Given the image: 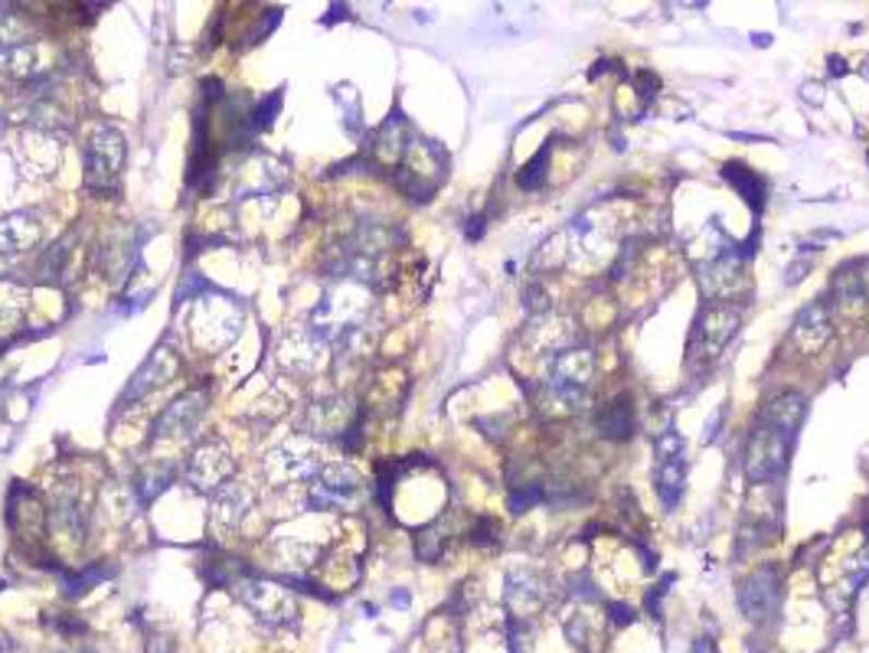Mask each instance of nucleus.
I'll return each mask as SVG.
<instances>
[{"label":"nucleus","mask_w":869,"mask_h":653,"mask_svg":"<svg viewBox=\"0 0 869 653\" xmlns=\"http://www.w3.org/2000/svg\"><path fill=\"white\" fill-rule=\"evenodd\" d=\"M795 444V431H785L772 422H765L759 415L749 444H746V474L755 484H772L785 474L788 467V454Z\"/></svg>","instance_id":"39448f33"},{"label":"nucleus","mask_w":869,"mask_h":653,"mask_svg":"<svg viewBox=\"0 0 869 653\" xmlns=\"http://www.w3.org/2000/svg\"><path fill=\"white\" fill-rule=\"evenodd\" d=\"M782 589H785L782 585V572L775 566H762V569H755L742 582V589H739V608L746 612L749 621L762 625V621L775 618V612L782 605V595H785Z\"/></svg>","instance_id":"9d476101"},{"label":"nucleus","mask_w":869,"mask_h":653,"mask_svg":"<svg viewBox=\"0 0 869 653\" xmlns=\"http://www.w3.org/2000/svg\"><path fill=\"white\" fill-rule=\"evenodd\" d=\"M546 167H549V144H546V147H543V151H539L523 170H520V187H523V190H536V187L546 180Z\"/></svg>","instance_id":"5701e85b"},{"label":"nucleus","mask_w":869,"mask_h":653,"mask_svg":"<svg viewBox=\"0 0 869 653\" xmlns=\"http://www.w3.org/2000/svg\"><path fill=\"white\" fill-rule=\"evenodd\" d=\"M726 180L742 193V200L752 206V213H762V206H765V183H762V177L759 174H752L746 164H726Z\"/></svg>","instance_id":"4be33fe9"},{"label":"nucleus","mask_w":869,"mask_h":653,"mask_svg":"<svg viewBox=\"0 0 869 653\" xmlns=\"http://www.w3.org/2000/svg\"><path fill=\"white\" fill-rule=\"evenodd\" d=\"M3 641H7V638L0 634V653H7V651H10V648H13V644H3Z\"/></svg>","instance_id":"cd10ccee"},{"label":"nucleus","mask_w":869,"mask_h":653,"mask_svg":"<svg viewBox=\"0 0 869 653\" xmlns=\"http://www.w3.org/2000/svg\"><path fill=\"white\" fill-rule=\"evenodd\" d=\"M147 653H170V641H167V638H151Z\"/></svg>","instance_id":"a878e982"},{"label":"nucleus","mask_w":869,"mask_h":653,"mask_svg":"<svg viewBox=\"0 0 869 653\" xmlns=\"http://www.w3.org/2000/svg\"><path fill=\"white\" fill-rule=\"evenodd\" d=\"M811 265H814L811 259H801V262H795V265L788 269V278H785V282H788V285H798V282H805V275L811 272Z\"/></svg>","instance_id":"393cba45"},{"label":"nucleus","mask_w":869,"mask_h":653,"mask_svg":"<svg viewBox=\"0 0 869 653\" xmlns=\"http://www.w3.org/2000/svg\"><path fill=\"white\" fill-rule=\"evenodd\" d=\"M657 497L667 510L680 507L683 487H687V448L683 438L667 428L657 441Z\"/></svg>","instance_id":"1a4fd4ad"},{"label":"nucleus","mask_w":869,"mask_h":653,"mask_svg":"<svg viewBox=\"0 0 869 653\" xmlns=\"http://www.w3.org/2000/svg\"><path fill=\"white\" fill-rule=\"evenodd\" d=\"M233 471H236L233 448L223 438H210L190 454V461L183 467V480L200 494H216L219 487L229 484Z\"/></svg>","instance_id":"0eeeda50"},{"label":"nucleus","mask_w":869,"mask_h":653,"mask_svg":"<svg viewBox=\"0 0 869 653\" xmlns=\"http://www.w3.org/2000/svg\"><path fill=\"white\" fill-rule=\"evenodd\" d=\"M598 431L611 441H624L631 438L634 431V405H631V395H618L615 402H608L602 412H598Z\"/></svg>","instance_id":"aec40b11"},{"label":"nucleus","mask_w":869,"mask_h":653,"mask_svg":"<svg viewBox=\"0 0 869 653\" xmlns=\"http://www.w3.org/2000/svg\"><path fill=\"white\" fill-rule=\"evenodd\" d=\"M206 412V389H190L180 399H174L154 422L151 441H180L190 438Z\"/></svg>","instance_id":"9b49d317"},{"label":"nucleus","mask_w":869,"mask_h":653,"mask_svg":"<svg viewBox=\"0 0 869 653\" xmlns=\"http://www.w3.org/2000/svg\"><path fill=\"white\" fill-rule=\"evenodd\" d=\"M128 164V141L118 128L102 124L85 144V187L92 193H115Z\"/></svg>","instance_id":"20e7f679"},{"label":"nucleus","mask_w":869,"mask_h":653,"mask_svg":"<svg viewBox=\"0 0 869 653\" xmlns=\"http://www.w3.org/2000/svg\"><path fill=\"white\" fill-rule=\"evenodd\" d=\"M739 330V308L733 305H710L693 330V343L700 346V353L706 356H719V349L736 336Z\"/></svg>","instance_id":"4468645a"},{"label":"nucleus","mask_w":869,"mask_h":653,"mask_svg":"<svg viewBox=\"0 0 869 653\" xmlns=\"http://www.w3.org/2000/svg\"><path fill=\"white\" fill-rule=\"evenodd\" d=\"M278 105H282V92H272L265 102H259L255 108H252V128L259 131V128H269L272 124V115L278 111Z\"/></svg>","instance_id":"b1692460"},{"label":"nucleus","mask_w":869,"mask_h":653,"mask_svg":"<svg viewBox=\"0 0 869 653\" xmlns=\"http://www.w3.org/2000/svg\"><path fill=\"white\" fill-rule=\"evenodd\" d=\"M131 259H134V249H131V242H128L121 233H111V236L98 246V269L105 272V278H121V275H128Z\"/></svg>","instance_id":"412c9836"},{"label":"nucleus","mask_w":869,"mask_h":653,"mask_svg":"<svg viewBox=\"0 0 869 653\" xmlns=\"http://www.w3.org/2000/svg\"><path fill=\"white\" fill-rule=\"evenodd\" d=\"M831 330H834V324H831V305L828 301H818V305H811V308H805L798 314L795 330H791V340L805 353H814V349H821L828 343Z\"/></svg>","instance_id":"6ab92c4d"},{"label":"nucleus","mask_w":869,"mask_h":653,"mask_svg":"<svg viewBox=\"0 0 869 653\" xmlns=\"http://www.w3.org/2000/svg\"><path fill=\"white\" fill-rule=\"evenodd\" d=\"M324 349H328V340L314 330L311 324L295 326L282 336V346H278V359L288 372L295 376H308V372H318L321 369V359H324Z\"/></svg>","instance_id":"f8f14e48"},{"label":"nucleus","mask_w":869,"mask_h":653,"mask_svg":"<svg viewBox=\"0 0 869 653\" xmlns=\"http://www.w3.org/2000/svg\"><path fill=\"white\" fill-rule=\"evenodd\" d=\"M321 471V451L311 438H288L262 458V477L275 487L314 484Z\"/></svg>","instance_id":"423d86ee"},{"label":"nucleus","mask_w":869,"mask_h":653,"mask_svg":"<svg viewBox=\"0 0 869 653\" xmlns=\"http://www.w3.org/2000/svg\"><path fill=\"white\" fill-rule=\"evenodd\" d=\"M595 376V353L592 349H562L546 366V405L556 412H575L588 382Z\"/></svg>","instance_id":"7ed1b4c3"},{"label":"nucleus","mask_w":869,"mask_h":653,"mask_svg":"<svg viewBox=\"0 0 869 653\" xmlns=\"http://www.w3.org/2000/svg\"><path fill=\"white\" fill-rule=\"evenodd\" d=\"M503 598H507V605H510V612L516 615V618H526V615H536L539 608H543V602H546V589H543V582L533 575V572H510L507 575V592H503Z\"/></svg>","instance_id":"a211bd4d"},{"label":"nucleus","mask_w":869,"mask_h":653,"mask_svg":"<svg viewBox=\"0 0 869 653\" xmlns=\"http://www.w3.org/2000/svg\"><path fill=\"white\" fill-rule=\"evenodd\" d=\"M242 321H246V308H242V301H236V298L226 295V292H210V288H206V292L197 298V308H193V321H190V326H193V340H197V346H203V349H210V353H219V349H226V346L239 336Z\"/></svg>","instance_id":"f03ea898"},{"label":"nucleus","mask_w":869,"mask_h":653,"mask_svg":"<svg viewBox=\"0 0 869 653\" xmlns=\"http://www.w3.org/2000/svg\"><path fill=\"white\" fill-rule=\"evenodd\" d=\"M0 75L10 82H33L39 75V49L29 39H0Z\"/></svg>","instance_id":"f3484780"},{"label":"nucleus","mask_w":869,"mask_h":653,"mask_svg":"<svg viewBox=\"0 0 869 653\" xmlns=\"http://www.w3.org/2000/svg\"><path fill=\"white\" fill-rule=\"evenodd\" d=\"M233 589H236V598L252 612V618L259 625H265L269 631H288L301 621L298 598L291 595V589L285 582L246 575V579H236Z\"/></svg>","instance_id":"f257e3e1"},{"label":"nucleus","mask_w":869,"mask_h":653,"mask_svg":"<svg viewBox=\"0 0 869 653\" xmlns=\"http://www.w3.org/2000/svg\"><path fill=\"white\" fill-rule=\"evenodd\" d=\"M13 161H16V170L26 180H49L62 167V144L49 131L26 128L20 134L16 147H13Z\"/></svg>","instance_id":"6e6552de"},{"label":"nucleus","mask_w":869,"mask_h":653,"mask_svg":"<svg viewBox=\"0 0 869 653\" xmlns=\"http://www.w3.org/2000/svg\"><path fill=\"white\" fill-rule=\"evenodd\" d=\"M177 369H180V356H177L174 349H167V346H157V349L141 363V369L134 372V379L128 382V389H124V402H134V399H141V395H147V392L167 385V382L177 376Z\"/></svg>","instance_id":"2eb2a0df"},{"label":"nucleus","mask_w":869,"mask_h":653,"mask_svg":"<svg viewBox=\"0 0 869 653\" xmlns=\"http://www.w3.org/2000/svg\"><path fill=\"white\" fill-rule=\"evenodd\" d=\"M252 507H255V494H252L246 484L229 480L226 487H219V490L213 494V510H210V526H213V533H219V536L236 533V530L246 523V517L252 513Z\"/></svg>","instance_id":"ddd939ff"},{"label":"nucleus","mask_w":869,"mask_h":653,"mask_svg":"<svg viewBox=\"0 0 869 653\" xmlns=\"http://www.w3.org/2000/svg\"><path fill=\"white\" fill-rule=\"evenodd\" d=\"M43 239V219L29 210H16L0 216V256H20L39 246Z\"/></svg>","instance_id":"dca6fc26"},{"label":"nucleus","mask_w":869,"mask_h":653,"mask_svg":"<svg viewBox=\"0 0 869 653\" xmlns=\"http://www.w3.org/2000/svg\"><path fill=\"white\" fill-rule=\"evenodd\" d=\"M831 72H834V75H841V72H847V62H841L837 56H831Z\"/></svg>","instance_id":"bb28decb"}]
</instances>
